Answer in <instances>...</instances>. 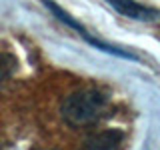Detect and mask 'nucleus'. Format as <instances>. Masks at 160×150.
Masks as SVG:
<instances>
[{
    "instance_id": "f257e3e1",
    "label": "nucleus",
    "mask_w": 160,
    "mask_h": 150,
    "mask_svg": "<svg viewBox=\"0 0 160 150\" xmlns=\"http://www.w3.org/2000/svg\"><path fill=\"white\" fill-rule=\"evenodd\" d=\"M108 108V96L100 90L94 88H84L76 92L68 94L64 102L60 104V116L64 122L74 128L88 126V124L96 122Z\"/></svg>"
},
{
    "instance_id": "f03ea898",
    "label": "nucleus",
    "mask_w": 160,
    "mask_h": 150,
    "mask_svg": "<svg viewBox=\"0 0 160 150\" xmlns=\"http://www.w3.org/2000/svg\"><path fill=\"white\" fill-rule=\"evenodd\" d=\"M44 2V6H46L50 12L56 16L60 22H64L68 28H72V30H76V32L82 36L84 40H86L88 44H92L94 48H98V50H102V52H108V54H112V56H120V58H126V60H136V56H134L132 52H128V50H124V48H118V46H112V44H106V42H102V40H98V38H94L92 34L88 32L86 28L82 26V24L78 22L74 16H70V14L66 12V10H62L58 6L54 0H42Z\"/></svg>"
},
{
    "instance_id": "7ed1b4c3",
    "label": "nucleus",
    "mask_w": 160,
    "mask_h": 150,
    "mask_svg": "<svg viewBox=\"0 0 160 150\" xmlns=\"http://www.w3.org/2000/svg\"><path fill=\"white\" fill-rule=\"evenodd\" d=\"M106 4H110L118 14L126 16L130 20H138V22H152V20L160 18V10L140 4L136 0H104Z\"/></svg>"
},
{
    "instance_id": "20e7f679",
    "label": "nucleus",
    "mask_w": 160,
    "mask_h": 150,
    "mask_svg": "<svg viewBox=\"0 0 160 150\" xmlns=\"http://www.w3.org/2000/svg\"><path fill=\"white\" fill-rule=\"evenodd\" d=\"M124 140V134L120 130H102L86 140L84 150H118Z\"/></svg>"
},
{
    "instance_id": "39448f33",
    "label": "nucleus",
    "mask_w": 160,
    "mask_h": 150,
    "mask_svg": "<svg viewBox=\"0 0 160 150\" xmlns=\"http://www.w3.org/2000/svg\"><path fill=\"white\" fill-rule=\"evenodd\" d=\"M14 68H16V60L10 56V54L0 52V80L8 78L10 74L14 72Z\"/></svg>"
}]
</instances>
